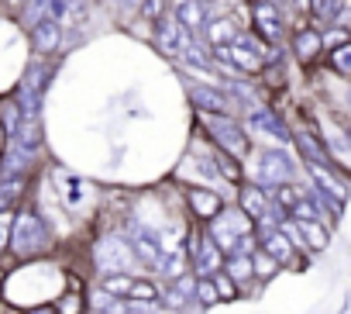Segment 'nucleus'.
<instances>
[{
    "label": "nucleus",
    "instance_id": "39448f33",
    "mask_svg": "<svg viewBox=\"0 0 351 314\" xmlns=\"http://www.w3.org/2000/svg\"><path fill=\"white\" fill-rule=\"evenodd\" d=\"M327 66L334 69V76L351 80V38L341 42V45H330V49H327Z\"/></svg>",
    "mask_w": 351,
    "mask_h": 314
},
{
    "label": "nucleus",
    "instance_id": "ddd939ff",
    "mask_svg": "<svg viewBox=\"0 0 351 314\" xmlns=\"http://www.w3.org/2000/svg\"><path fill=\"white\" fill-rule=\"evenodd\" d=\"M252 266H255V273H258V276H272V273L279 269V262H276L269 252H262L258 259H252Z\"/></svg>",
    "mask_w": 351,
    "mask_h": 314
},
{
    "label": "nucleus",
    "instance_id": "a211bd4d",
    "mask_svg": "<svg viewBox=\"0 0 351 314\" xmlns=\"http://www.w3.org/2000/svg\"><path fill=\"white\" fill-rule=\"evenodd\" d=\"M197 100H204V107H224V97H217L214 90H197Z\"/></svg>",
    "mask_w": 351,
    "mask_h": 314
},
{
    "label": "nucleus",
    "instance_id": "2eb2a0df",
    "mask_svg": "<svg viewBox=\"0 0 351 314\" xmlns=\"http://www.w3.org/2000/svg\"><path fill=\"white\" fill-rule=\"evenodd\" d=\"M214 287H217V293H221L224 300H234V293H238V287L231 283V276H228V273H217V280H214Z\"/></svg>",
    "mask_w": 351,
    "mask_h": 314
},
{
    "label": "nucleus",
    "instance_id": "0eeeda50",
    "mask_svg": "<svg viewBox=\"0 0 351 314\" xmlns=\"http://www.w3.org/2000/svg\"><path fill=\"white\" fill-rule=\"evenodd\" d=\"M241 204L252 218H269V197L258 190V187H245L241 190Z\"/></svg>",
    "mask_w": 351,
    "mask_h": 314
},
{
    "label": "nucleus",
    "instance_id": "6e6552de",
    "mask_svg": "<svg viewBox=\"0 0 351 314\" xmlns=\"http://www.w3.org/2000/svg\"><path fill=\"white\" fill-rule=\"evenodd\" d=\"M190 204L200 211V218H214L217 208H221L217 194H210V190H190Z\"/></svg>",
    "mask_w": 351,
    "mask_h": 314
},
{
    "label": "nucleus",
    "instance_id": "f03ea898",
    "mask_svg": "<svg viewBox=\"0 0 351 314\" xmlns=\"http://www.w3.org/2000/svg\"><path fill=\"white\" fill-rule=\"evenodd\" d=\"M59 42H62V25H59V18H38V21L32 25V45H35V52L49 56V52L59 49Z\"/></svg>",
    "mask_w": 351,
    "mask_h": 314
},
{
    "label": "nucleus",
    "instance_id": "7ed1b4c3",
    "mask_svg": "<svg viewBox=\"0 0 351 314\" xmlns=\"http://www.w3.org/2000/svg\"><path fill=\"white\" fill-rule=\"evenodd\" d=\"M176 21H180L183 28H190V32H200L207 25L204 0H180V4H176Z\"/></svg>",
    "mask_w": 351,
    "mask_h": 314
},
{
    "label": "nucleus",
    "instance_id": "aec40b11",
    "mask_svg": "<svg viewBox=\"0 0 351 314\" xmlns=\"http://www.w3.org/2000/svg\"><path fill=\"white\" fill-rule=\"evenodd\" d=\"M0 148H4V124H0Z\"/></svg>",
    "mask_w": 351,
    "mask_h": 314
},
{
    "label": "nucleus",
    "instance_id": "412c9836",
    "mask_svg": "<svg viewBox=\"0 0 351 314\" xmlns=\"http://www.w3.org/2000/svg\"><path fill=\"white\" fill-rule=\"evenodd\" d=\"M348 142H351V128H348Z\"/></svg>",
    "mask_w": 351,
    "mask_h": 314
},
{
    "label": "nucleus",
    "instance_id": "9b49d317",
    "mask_svg": "<svg viewBox=\"0 0 351 314\" xmlns=\"http://www.w3.org/2000/svg\"><path fill=\"white\" fill-rule=\"evenodd\" d=\"M165 4H169V0H141V18L158 25L165 18Z\"/></svg>",
    "mask_w": 351,
    "mask_h": 314
},
{
    "label": "nucleus",
    "instance_id": "dca6fc26",
    "mask_svg": "<svg viewBox=\"0 0 351 314\" xmlns=\"http://www.w3.org/2000/svg\"><path fill=\"white\" fill-rule=\"evenodd\" d=\"M134 249H138V252H141L148 262H158V245H155L152 238H145V235H141V238L134 242Z\"/></svg>",
    "mask_w": 351,
    "mask_h": 314
},
{
    "label": "nucleus",
    "instance_id": "20e7f679",
    "mask_svg": "<svg viewBox=\"0 0 351 314\" xmlns=\"http://www.w3.org/2000/svg\"><path fill=\"white\" fill-rule=\"evenodd\" d=\"M293 242H286V232L282 228H276V232H265V252L279 262V266H286V262H293Z\"/></svg>",
    "mask_w": 351,
    "mask_h": 314
},
{
    "label": "nucleus",
    "instance_id": "4be33fe9",
    "mask_svg": "<svg viewBox=\"0 0 351 314\" xmlns=\"http://www.w3.org/2000/svg\"><path fill=\"white\" fill-rule=\"evenodd\" d=\"M276 4H279V0H276Z\"/></svg>",
    "mask_w": 351,
    "mask_h": 314
},
{
    "label": "nucleus",
    "instance_id": "423d86ee",
    "mask_svg": "<svg viewBox=\"0 0 351 314\" xmlns=\"http://www.w3.org/2000/svg\"><path fill=\"white\" fill-rule=\"evenodd\" d=\"M300 232H303V245H310L313 252H324L327 249V238H330L327 225H320V221H300Z\"/></svg>",
    "mask_w": 351,
    "mask_h": 314
},
{
    "label": "nucleus",
    "instance_id": "f3484780",
    "mask_svg": "<svg viewBox=\"0 0 351 314\" xmlns=\"http://www.w3.org/2000/svg\"><path fill=\"white\" fill-rule=\"evenodd\" d=\"M104 290H107V293H128V290H131V280H128V276H107V280H104Z\"/></svg>",
    "mask_w": 351,
    "mask_h": 314
},
{
    "label": "nucleus",
    "instance_id": "4468645a",
    "mask_svg": "<svg viewBox=\"0 0 351 314\" xmlns=\"http://www.w3.org/2000/svg\"><path fill=\"white\" fill-rule=\"evenodd\" d=\"M252 273H255V266H252L248 256H238V259L231 262V276H234V280H245V276L252 280Z\"/></svg>",
    "mask_w": 351,
    "mask_h": 314
},
{
    "label": "nucleus",
    "instance_id": "f257e3e1",
    "mask_svg": "<svg viewBox=\"0 0 351 314\" xmlns=\"http://www.w3.org/2000/svg\"><path fill=\"white\" fill-rule=\"evenodd\" d=\"M293 56L303 63V66H313L324 52H327V45H324V32L310 21V18H303L296 28H293Z\"/></svg>",
    "mask_w": 351,
    "mask_h": 314
},
{
    "label": "nucleus",
    "instance_id": "6ab92c4d",
    "mask_svg": "<svg viewBox=\"0 0 351 314\" xmlns=\"http://www.w3.org/2000/svg\"><path fill=\"white\" fill-rule=\"evenodd\" d=\"M200 300H204V304H214V300H217V287L204 283V287H200Z\"/></svg>",
    "mask_w": 351,
    "mask_h": 314
},
{
    "label": "nucleus",
    "instance_id": "9d476101",
    "mask_svg": "<svg viewBox=\"0 0 351 314\" xmlns=\"http://www.w3.org/2000/svg\"><path fill=\"white\" fill-rule=\"evenodd\" d=\"M300 197H303V194H300L293 183H279V187H276V201H279L282 211H293V208L300 204Z\"/></svg>",
    "mask_w": 351,
    "mask_h": 314
},
{
    "label": "nucleus",
    "instance_id": "f8f14e48",
    "mask_svg": "<svg viewBox=\"0 0 351 314\" xmlns=\"http://www.w3.org/2000/svg\"><path fill=\"white\" fill-rule=\"evenodd\" d=\"M128 297H134V300H155V297H158V290H155L152 283H138V280H131Z\"/></svg>",
    "mask_w": 351,
    "mask_h": 314
},
{
    "label": "nucleus",
    "instance_id": "1a4fd4ad",
    "mask_svg": "<svg viewBox=\"0 0 351 314\" xmlns=\"http://www.w3.org/2000/svg\"><path fill=\"white\" fill-rule=\"evenodd\" d=\"M234 25H231V18H217V21H210L207 25V38H210V45H221V42H234Z\"/></svg>",
    "mask_w": 351,
    "mask_h": 314
}]
</instances>
